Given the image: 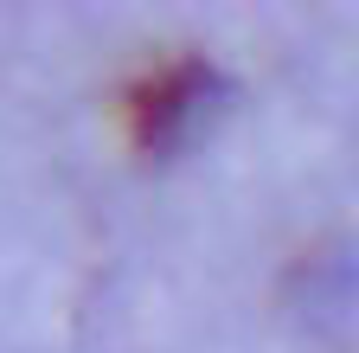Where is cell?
<instances>
[{"label": "cell", "mask_w": 359, "mask_h": 353, "mask_svg": "<svg viewBox=\"0 0 359 353\" xmlns=\"http://www.w3.org/2000/svg\"><path fill=\"white\" fill-rule=\"evenodd\" d=\"M218 97H224V77L205 58L187 52V58L161 65L154 77H142L128 91V128H135V142H142L148 154H167V148H180L193 135L199 116L218 109Z\"/></svg>", "instance_id": "obj_1"}]
</instances>
